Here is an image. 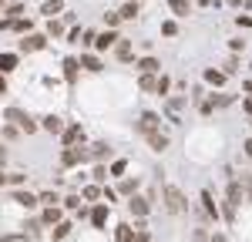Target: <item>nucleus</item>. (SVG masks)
Here are the masks:
<instances>
[{
    "label": "nucleus",
    "mask_w": 252,
    "mask_h": 242,
    "mask_svg": "<svg viewBox=\"0 0 252 242\" xmlns=\"http://www.w3.org/2000/svg\"><path fill=\"white\" fill-rule=\"evenodd\" d=\"M3 121L17 124V128L24 131V135H34V131L40 128V121H34L31 115H27V111H24V108H7V111H3Z\"/></svg>",
    "instance_id": "obj_1"
},
{
    "label": "nucleus",
    "mask_w": 252,
    "mask_h": 242,
    "mask_svg": "<svg viewBox=\"0 0 252 242\" xmlns=\"http://www.w3.org/2000/svg\"><path fill=\"white\" fill-rule=\"evenodd\" d=\"M161 199H165V209L172 212V215H182L185 209H189V202L182 195V188H175V185H165L161 188Z\"/></svg>",
    "instance_id": "obj_2"
},
{
    "label": "nucleus",
    "mask_w": 252,
    "mask_h": 242,
    "mask_svg": "<svg viewBox=\"0 0 252 242\" xmlns=\"http://www.w3.org/2000/svg\"><path fill=\"white\" fill-rule=\"evenodd\" d=\"M47 34H37V30H34V34H27V37L20 40V47H17V54H37V51H44V47H47Z\"/></svg>",
    "instance_id": "obj_3"
},
{
    "label": "nucleus",
    "mask_w": 252,
    "mask_h": 242,
    "mask_svg": "<svg viewBox=\"0 0 252 242\" xmlns=\"http://www.w3.org/2000/svg\"><path fill=\"white\" fill-rule=\"evenodd\" d=\"M81 161H88V148L78 145V148H61V168H74Z\"/></svg>",
    "instance_id": "obj_4"
},
{
    "label": "nucleus",
    "mask_w": 252,
    "mask_h": 242,
    "mask_svg": "<svg viewBox=\"0 0 252 242\" xmlns=\"http://www.w3.org/2000/svg\"><path fill=\"white\" fill-rule=\"evenodd\" d=\"M84 128L81 124H67L64 128V135H61V148H78V145H84Z\"/></svg>",
    "instance_id": "obj_5"
},
{
    "label": "nucleus",
    "mask_w": 252,
    "mask_h": 242,
    "mask_svg": "<svg viewBox=\"0 0 252 242\" xmlns=\"http://www.w3.org/2000/svg\"><path fill=\"white\" fill-rule=\"evenodd\" d=\"M158 128H161V118H158L155 111H141V118H138V124H135L138 135H148V131H158Z\"/></svg>",
    "instance_id": "obj_6"
},
{
    "label": "nucleus",
    "mask_w": 252,
    "mask_h": 242,
    "mask_svg": "<svg viewBox=\"0 0 252 242\" xmlns=\"http://www.w3.org/2000/svg\"><path fill=\"white\" fill-rule=\"evenodd\" d=\"M88 158H94V161H101V165H104V161L115 158V151H111V145H108V141H94V145L88 148Z\"/></svg>",
    "instance_id": "obj_7"
},
{
    "label": "nucleus",
    "mask_w": 252,
    "mask_h": 242,
    "mask_svg": "<svg viewBox=\"0 0 252 242\" xmlns=\"http://www.w3.org/2000/svg\"><path fill=\"white\" fill-rule=\"evenodd\" d=\"M128 212H131L135 219H145V215L152 212V202L145 199V195H131V199H128Z\"/></svg>",
    "instance_id": "obj_8"
},
{
    "label": "nucleus",
    "mask_w": 252,
    "mask_h": 242,
    "mask_svg": "<svg viewBox=\"0 0 252 242\" xmlns=\"http://www.w3.org/2000/svg\"><path fill=\"white\" fill-rule=\"evenodd\" d=\"M118 37H121L118 30H101V34H97V40H94V51H97V54H101V51H115Z\"/></svg>",
    "instance_id": "obj_9"
},
{
    "label": "nucleus",
    "mask_w": 252,
    "mask_h": 242,
    "mask_svg": "<svg viewBox=\"0 0 252 242\" xmlns=\"http://www.w3.org/2000/svg\"><path fill=\"white\" fill-rule=\"evenodd\" d=\"M40 128H44L47 135H64V128H67V124H64L61 115H44V118H40Z\"/></svg>",
    "instance_id": "obj_10"
},
{
    "label": "nucleus",
    "mask_w": 252,
    "mask_h": 242,
    "mask_svg": "<svg viewBox=\"0 0 252 242\" xmlns=\"http://www.w3.org/2000/svg\"><path fill=\"white\" fill-rule=\"evenodd\" d=\"M10 199L17 202L20 209H27V212H31V209H37L40 202H37V195H34V192H24V188H14V192H10Z\"/></svg>",
    "instance_id": "obj_11"
},
{
    "label": "nucleus",
    "mask_w": 252,
    "mask_h": 242,
    "mask_svg": "<svg viewBox=\"0 0 252 242\" xmlns=\"http://www.w3.org/2000/svg\"><path fill=\"white\" fill-rule=\"evenodd\" d=\"M242 199H246V192H242V182L232 179V182H229V188H225V202H229L232 209H239V205H242Z\"/></svg>",
    "instance_id": "obj_12"
},
{
    "label": "nucleus",
    "mask_w": 252,
    "mask_h": 242,
    "mask_svg": "<svg viewBox=\"0 0 252 242\" xmlns=\"http://www.w3.org/2000/svg\"><path fill=\"white\" fill-rule=\"evenodd\" d=\"M17 64H20V54H14V51H0V74L7 78L10 71H17Z\"/></svg>",
    "instance_id": "obj_13"
},
{
    "label": "nucleus",
    "mask_w": 252,
    "mask_h": 242,
    "mask_svg": "<svg viewBox=\"0 0 252 242\" xmlns=\"http://www.w3.org/2000/svg\"><path fill=\"white\" fill-rule=\"evenodd\" d=\"M108 209H111V205H104V202H97L94 209H91V215H88V219H91L94 229H104V225H108Z\"/></svg>",
    "instance_id": "obj_14"
},
{
    "label": "nucleus",
    "mask_w": 252,
    "mask_h": 242,
    "mask_svg": "<svg viewBox=\"0 0 252 242\" xmlns=\"http://www.w3.org/2000/svg\"><path fill=\"white\" fill-rule=\"evenodd\" d=\"M135 67L141 71V74H158V71H161V60H158L155 54H145V58L138 60Z\"/></svg>",
    "instance_id": "obj_15"
},
{
    "label": "nucleus",
    "mask_w": 252,
    "mask_h": 242,
    "mask_svg": "<svg viewBox=\"0 0 252 242\" xmlns=\"http://www.w3.org/2000/svg\"><path fill=\"white\" fill-rule=\"evenodd\" d=\"M115 58H118V60H125V64L135 58V47H131V40H128V37H118V44H115Z\"/></svg>",
    "instance_id": "obj_16"
},
{
    "label": "nucleus",
    "mask_w": 252,
    "mask_h": 242,
    "mask_svg": "<svg viewBox=\"0 0 252 242\" xmlns=\"http://www.w3.org/2000/svg\"><path fill=\"white\" fill-rule=\"evenodd\" d=\"M64 81L67 84H78V74H81V64H78V58H64Z\"/></svg>",
    "instance_id": "obj_17"
},
{
    "label": "nucleus",
    "mask_w": 252,
    "mask_h": 242,
    "mask_svg": "<svg viewBox=\"0 0 252 242\" xmlns=\"http://www.w3.org/2000/svg\"><path fill=\"white\" fill-rule=\"evenodd\" d=\"M145 141L152 145V151H165V148H168V135H165L161 128H158V131H148V135H145Z\"/></svg>",
    "instance_id": "obj_18"
},
{
    "label": "nucleus",
    "mask_w": 252,
    "mask_h": 242,
    "mask_svg": "<svg viewBox=\"0 0 252 242\" xmlns=\"http://www.w3.org/2000/svg\"><path fill=\"white\" fill-rule=\"evenodd\" d=\"M78 64L84 67V71H91V74H97V71H104V64H101V58H97V54H88V51H84V54L78 58Z\"/></svg>",
    "instance_id": "obj_19"
},
{
    "label": "nucleus",
    "mask_w": 252,
    "mask_h": 242,
    "mask_svg": "<svg viewBox=\"0 0 252 242\" xmlns=\"http://www.w3.org/2000/svg\"><path fill=\"white\" fill-rule=\"evenodd\" d=\"M40 14L47 20H54L58 14H64V0H44V3H40Z\"/></svg>",
    "instance_id": "obj_20"
},
{
    "label": "nucleus",
    "mask_w": 252,
    "mask_h": 242,
    "mask_svg": "<svg viewBox=\"0 0 252 242\" xmlns=\"http://www.w3.org/2000/svg\"><path fill=\"white\" fill-rule=\"evenodd\" d=\"M198 199H202V209H205V215H209V219H219V205H215L212 192H209V188H202V195H198Z\"/></svg>",
    "instance_id": "obj_21"
},
{
    "label": "nucleus",
    "mask_w": 252,
    "mask_h": 242,
    "mask_svg": "<svg viewBox=\"0 0 252 242\" xmlns=\"http://www.w3.org/2000/svg\"><path fill=\"white\" fill-rule=\"evenodd\" d=\"M138 185H141L138 179H121L115 192H118V195H125V199H131V195H138Z\"/></svg>",
    "instance_id": "obj_22"
},
{
    "label": "nucleus",
    "mask_w": 252,
    "mask_h": 242,
    "mask_svg": "<svg viewBox=\"0 0 252 242\" xmlns=\"http://www.w3.org/2000/svg\"><path fill=\"white\" fill-rule=\"evenodd\" d=\"M165 3H168V10L175 17H189L192 14V0H165Z\"/></svg>",
    "instance_id": "obj_23"
},
{
    "label": "nucleus",
    "mask_w": 252,
    "mask_h": 242,
    "mask_svg": "<svg viewBox=\"0 0 252 242\" xmlns=\"http://www.w3.org/2000/svg\"><path fill=\"white\" fill-rule=\"evenodd\" d=\"M58 222H64V215H61V205H51V209H44V215H40V225H58Z\"/></svg>",
    "instance_id": "obj_24"
},
{
    "label": "nucleus",
    "mask_w": 252,
    "mask_h": 242,
    "mask_svg": "<svg viewBox=\"0 0 252 242\" xmlns=\"http://www.w3.org/2000/svg\"><path fill=\"white\" fill-rule=\"evenodd\" d=\"M10 30H14V34H24V37H27V34H34V20H31V17H17L14 24H10Z\"/></svg>",
    "instance_id": "obj_25"
},
{
    "label": "nucleus",
    "mask_w": 252,
    "mask_h": 242,
    "mask_svg": "<svg viewBox=\"0 0 252 242\" xmlns=\"http://www.w3.org/2000/svg\"><path fill=\"white\" fill-rule=\"evenodd\" d=\"M115 242H135V229H131L128 222L115 225Z\"/></svg>",
    "instance_id": "obj_26"
},
{
    "label": "nucleus",
    "mask_w": 252,
    "mask_h": 242,
    "mask_svg": "<svg viewBox=\"0 0 252 242\" xmlns=\"http://www.w3.org/2000/svg\"><path fill=\"white\" fill-rule=\"evenodd\" d=\"M64 34H67V27H64V20L61 17H54V20H47V37H64Z\"/></svg>",
    "instance_id": "obj_27"
},
{
    "label": "nucleus",
    "mask_w": 252,
    "mask_h": 242,
    "mask_svg": "<svg viewBox=\"0 0 252 242\" xmlns=\"http://www.w3.org/2000/svg\"><path fill=\"white\" fill-rule=\"evenodd\" d=\"M17 17H24V3H20V0H10V3H7V10H3V20H10V24H14Z\"/></svg>",
    "instance_id": "obj_28"
},
{
    "label": "nucleus",
    "mask_w": 252,
    "mask_h": 242,
    "mask_svg": "<svg viewBox=\"0 0 252 242\" xmlns=\"http://www.w3.org/2000/svg\"><path fill=\"white\" fill-rule=\"evenodd\" d=\"M81 195H84L88 202H97L101 195H104V185H84V188H81Z\"/></svg>",
    "instance_id": "obj_29"
},
{
    "label": "nucleus",
    "mask_w": 252,
    "mask_h": 242,
    "mask_svg": "<svg viewBox=\"0 0 252 242\" xmlns=\"http://www.w3.org/2000/svg\"><path fill=\"white\" fill-rule=\"evenodd\" d=\"M125 172H128V161H125V158H115V161H111V168H108L111 179H125Z\"/></svg>",
    "instance_id": "obj_30"
},
{
    "label": "nucleus",
    "mask_w": 252,
    "mask_h": 242,
    "mask_svg": "<svg viewBox=\"0 0 252 242\" xmlns=\"http://www.w3.org/2000/svg\"><path fill=\"white\" fill-rule=\"evenodd\" d=\"M118 14H121V20H135L138 17V0H125V7Z\"/></svg>",
    "instance_id": "obj_31"
},
{
    "label": "nucleus",
    "mask_w": 252,
    "mask_h": 242,
    "mask_svg": "<svg viewBox=\"0 0 252 242\" xmlns=\"http://www.w3.org/2000/svg\"><path fill=\"white\" fill-rule=\"evenodd\" d=\"M205 84L222 88V84H225V74H222V71H215V67H209V71H205Z\"/></svg>",
    "instance_id": "obj_32"
},
{
    "label": "nucleus",
    "mask_w": 252,
    "mask_h": 242,
    "mask_svg": "<svg viewBox=\"0 0 252 242\" xmlns=\"http://www.w3.org/2000/svg\"><path fill=\"white\" fill-rule=\"evenodd\" d=\"M138 88H141V91H155L158 88V74H141V78H138Z\"/></svg>",
    "instance_id": "obj_33"
},
{
    "label": "nucleus",
    "mask_w": 252,
    "mask_h": 242,
    "mask_svg": "<svg viewBox=\"0 0 252 242\" xmlns=\"http://www.w3.org/2000/svg\"><path fill=\"white\" fill-rule=\"evenodd\" d=\"M168 91H172V78H168V74H158V88H155V94L168 98Z\"/></svg>",
    "instance_id": "obj_34"
},
{
    "label": "nucleus",
    "mask_w": 252,
    "mask_h": 242,
    "mask_svg": "<svg viewBox=\"0 0 252 242\" xmlns=\"http://www.w3.org/2000/svg\"><path fill=\"white\" fill-rule=\"evenodd\" d=\"M91 179H94V185H104V182H108V165H101V161H97L94 172H91Z\"/></svg>",
    "instance_id": "obj_35"
},
{
    "label": "nucleus",
    "mask_w": 252,
    "mask_h": 242,
    "mask_svg": "<svg viewBox=\"0 0 252 242\" xmlns=\"http://www.w3.org/2000/svg\"><path fill=\"white\" fill-rule=\"evenodd\" d=\"M37 202L51 209V205H61V195H58V192H40V195H37Z\"/></svg>",
    "instance_id": "obj_36"
},
{
    "label": "nucleus",
    "mask_w": 252,
    "mask_h": 242,
    "mask_svg": "<svg viewBox=\"0 0 252 242\" xmlns=\"http://www.w3.org/2000/svg\"><path fill=\"white\" fill-rule=\"evenodd\" d=\"M71 229H74L71 222H58V225H54L51 232H54V239H67V236H71Z\"/></svg>",
    "instance_id": "obj_37"
},
{
    "label": "nucleus",
    "mask_w": 252,
    "mask_h": 242,
    "mask_svg": "<svg viewBox=\"0 0 252 242\" xmlns=\"http://www.w3.org/2000/svg\"><path fill=\"white\" fill-rule=\"evenodd\" d=\"M118 24H121V14H118V10H108V14H104V27H108V30H118Z\"/></svg>",
    "instance_id": "obj_38"
},
{
    "label": "nucleus",
    "mask_w": 252,
    "mask_h": 242,
    "mask_svg": "<svg viewBox=\"0 0 252 242\" xmlns=\"http://www.w3.org/2000/svg\"><path fill=\"white\" fill-rule=\"evenodd\" d=\"M0 135H3V141H14V138L20 135V128H17V124H10V121H7V124L0 128Z\"/></svg>",
    "instance_id": "obj_39"
},
{
    "label": "nucleus",
    "mask_w": 252,
    "mask_h": 242,
    "mask_svg": "<svg viewBox=\"0 0 252 242\" xmlns=\"http://www.w3.org/2000/svg\"><path fill=\"white\" fill-rule=\"evenodd\" d=\"M94 40H97V30H81V47H94Z\"/></svg>",
    "instance_id": "obj_40"
},
{
    "label": "nucleus",
    "mask_w": 252,
    "mask_h": 242,
    "mask_svg": "<svg viewBox=\"0 0 252 242\" xmlns=\"http://www.w3.org/2000/svg\"><path fill=\"white\" fill-rule=\"evenodd\" d=\"M235 71H239V54H232V58L222 64V74H225V78H229V74H235Z\"/></svg>",
    "instance_id": "obj_41"
},
{
    "label": "nucleus",
    "mask_w": 252,
    "mask_h": 242,
    "mask_svg": "<svg viewBox=\"0 0 252 242\" xmlns=\"http://www.w3.org/2000/svg\"><path fill=\"white\" fill-rule=\"evenodd\" d=\"M161 34H165V37H175V34H178V24H175V20H165V24H161Z\"/></svg>",
    "instance_id": "obj_42"
},
{
    "label": "nucleus",
    "mask_w": 252,
    "mask_h": 242,
    "mask_svg": "<svg viewBox=\"0 0 252 242\" xmlns=\"http://www.w3.org/2000/svg\"><path fill=\"white\" fill-rule=\"evenodd\" d=\"M135 242H152V232H148L145 225H138L135 229Z\"/></svg>",
    "instance_id": "obj_43"
},
{
    "label": "nucleus",
    "mask_w": 252,
    "mask_h": 242,
    "mask_svg": "<svg viewBox=\"0 0 252 242\" xmlns=\"http://www.w3.org/2000/svg\"><path fill=\"white\" fill-rule=\"evenodd\" d=\"M24 182H27V175H24V172H14V175H7V185H14V188H17V185H24Z\"/></svg>",
    "instance_id": "obj_44"
},
{
    "label": "nucleus",
    "mask_w": 252,
    "mask_h": 242,
    "mask_svg": "<svg viewBox=\"0 0 252 242\" xmlns=\"http://www.w3.org/2000/svg\"><path fill=\"white\" fill-rule=\"evenodd\" d=\"M242 192H246V199L252 202V172H249V175H242Z\"/></svg>",
    "instance_id": "obj_45"
},
{
    "label": "nucleus",
    "mask_w": 252,
    "mask_h": 242,
    "mask_svg": "<svg viewBox=\"0 0 252 242\" xmlns=\"http://www.w3.org/2000/svg\"><path fill=\"white\" fill-rule=\"evenodd\" d=\"M198 111H202V115L209 118V115H212V111H215V104H212V101H209V98H205V101H198Z\"/></svg>",
    "instance_id": "obj_46"
},
{
    "label": "nucleus",
    "mask_w": 252,
    "mask_h": 242,
    "mask_svg": "<svg viewBox=\"0 0 252 242\" xmlns=\"http://www.w3.org/2000/svg\"><path fill=\"white\" fill-rule=\"evenodd\" d=\"M67 44H81V27H71L67 30Z\"/></svg>",
    "instance_id": "obj_47"
},
{
    "label": "nucleus",
    "mask_w": 252,
    "mask_h": 242,
    "mask_svg": "<svg viewBox=\"0 0 252 242\" xmlns=\"http://www.w3.org/2000/svg\"><path fill=\"white\" fill-rule=\"evenodd\" d=\"M61 202H64V209H78V205H81L78 195H67V199H61Z\"/></svg>",
    "instance_id": "obj_48"
},
{
    "label": "nucleus",
    "mask_w": 252,
    "mask_h": 242,
    "mask_svg": "<svg viewBox=\"0 0 252 242\" xmlns=\"http://www.w3.org/2000/svg\"><path fill=\"white\" fill-rule=\"evenodd\" d=\"M235 24H239V27H252V17H239Z\"/></svg>",
    "instance_id": "obj_49"
},
{
    "label": "nucleus",
    "mask_w": 252,
    "mask_h": 242,
    "mask_svg": "<svg viewBox=\"0 0 252 242\" xmlns=\"http://www.w3.org/2000/svg\"><path fill=\"white\" fill-rule=\"evenodd\" d=\"M242 148H246V158H252V138H246V145H242Z\"/></svg>",
    "instance_id": "obj_50"
},
{
    "label": "nucleus",
    "mask_w": 252,
    "mask_h": 242,
    "mask_svg": "<svg viewBox=\"0 0 252 242\" xmlns=\"http://www.w3.org/2000/svg\"><path fill=\"white\" fill-rule=\"evenodd\" d=\"M242 108H246V111L252 115V94H249V98H242Z\"/></svg>",
    "instance_id": "obj_51"
},
{
    "label": "nucleus",
    "mask_w": 252,
    "mask_h": 242,
    "mask_svg": "<svg viewBox=\"0 0 252 242\" xmlns=\"http://www.w3.org/2000/svg\"><path fill=\"white\" fill-rule=\"evenodd\" d=\"M209 242H229V239H225L222 232H215V236H212V239H209Z\"/></svg>",
    "instance_id": "obj_52"
},
{
    "label": "nucleus",
    "mask_w": 252,
    "mask_h": 242,
    "mask_svg": "<svg viewBox=\"0 0 252 242\" xmlns=\"http://www.w3.org/2000/svg\"><path fill=\"white\" fill-rule=\"evenodd\" d=\"M0 94H7V78L0 74Z\"/></svg>",
    "instance_id": "obj_53"
},
{
    "label": "nucleus",
    "mask_w": 252,
    "mask_h": 242,
    "mask_svg": "<svg viewBox=\"0 0 252 242\" xmlns=\"http://www.w3.org/2000/svg\"><path fill=\"white\" fill-rule=\"evenodd\" d=\"M0 30H10V20H3V17H0Z\"/></svg>",
    "instance_id": "obj_54"
},
{
    "label": "nucleus",
    "mask_w": 252,
    "mask_h": 242,
    "mask_svg": "<svg viewBox=\"0 0 252 242\" xmlns=\"http://www.w3.org/2000/svg\"><path fill=\"white\" fill-rule=\"evenodd\" d=\"M3 161H7V148L0 145V165H3Z\"/></svg>",
    "instance_id": "obj_55"
},
{
    "label": "nucleus",
    "mask_w": 252,
    "mask_h": 242,
    "mask_svg": "<svg viewBox=\"0 0 252 242\" xmlns=\"http://www.w3.org/2000/svg\"><path fill=\"white\" fill-rule=\"evenodd\" d=\"M242 91H246V94H252V81H246V84H242Z\"/></svg>",
    "instance_id": "obj_56"
},
{
    "label": "nucleus",
    "mask_w": 252,
    "mask_h": 242,
    "mask_svg": "<svg viewBox=\"0 0 252 242\" xmlns=\"http://www.w3.org/2000/svg\"><path fill=\"white\" fill-rule=\"evenodd\" d=\"M3 185H7V175H3V168H0V188H3Z\"/></svg>",
    "instance_id": "obj_57"
},
{
    "label": "nucleus",
    "mask_w": 252,
    "mask_h": 242,
    "mask_svg": "<svg viewBox=\"0 0 252 242\" xmlns=\"http://www.w3.org/2000/svg\"><path fill=\"white\" fill-rule=\"evenodd\" d=\"M0 3H10V0H0Z\"/></svg>",
    "instance_id": "obj_58"
}]
</instances>
